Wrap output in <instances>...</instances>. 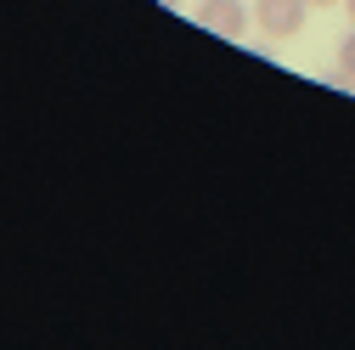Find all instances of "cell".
<instances>
[{
  "label": "cell",
  "mask_w": 355,
  "mask_h": 350,
  "mask_svg": "<svg viewBox=\"0 0 355 350\" xmlns=\"http://www.w3.org/2000/svg\"><path fill=\"white\" fill-rule=\"evenodd\" d=\"M304 17H310V0H254V23L271 34V40L299 34V28H304Z\"/></svg>",
  "instance_id": "1"
},
{
  "label": "cell",
  "mask_w": 355,
  "mask_h": 350,
  "mask_svg": "<svg viewBox=\"0 0 355 350\" xmlns=\"http://www.w3.org/2000/svg\"><path fill=\"white\" fill-rule=\"evenodd\" d=\"M198 23L209 34H220V40H243L248 34V6H243V0H203Z\"/></svg>",
  "instance_id": "2"
},
{
  "label": "cell",
  "mask_w": 355,
  "mask_h": 350,
  "mask_svg": "<svg viewBox=\"0 0 355 350\" xmlns=\"http://www.w3.org/2000/svg\"><path fill=\"white\" fill-rule=\"evenodd\" d=\"M338 74H344V79H355V34H344V40H338Z\"/></svg>",
  "instance_id": "3"
},
{
  "label": "cell",
  "mask_w": 355,
  "mask_h": 350,
  "mask_svg": "<svg viewBox=\"0 0 355 350\" xmlns=\"http://www.w3.org/2000/svg\"><path fill=\"white\" fill-rule=\"evenodd\" d=\"M310 6H338V0H310Z\"/></svg>",
  "instance_id": "4"
},
{
  "label": "cell",
  "mask_w": 355,
  "mask_h": 350,
  "mask_svg": "<svg viewBox=\"0 0 355 350\" xmlns=\"http://www.w3.org/2000/svg\"><path fill=\"white\" fill-rule=\"evenodd\" d=\"M344 6H349V23H355V0H344Z\"/></svg>",
  "instance_id": "5"
}]
</instances>
